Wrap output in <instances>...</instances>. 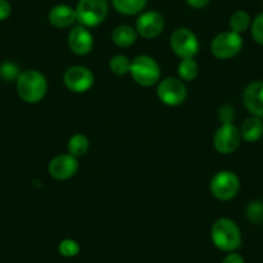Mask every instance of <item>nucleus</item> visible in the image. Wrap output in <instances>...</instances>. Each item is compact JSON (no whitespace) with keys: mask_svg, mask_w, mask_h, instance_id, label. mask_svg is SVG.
<instances>
[{"mask_svg":"<svg viewBox=\"0 0 263 263\" xmlns=\"http://www.w3.org/2000/svg\"><path fill=\"white\" fill-rule=\"evenodd\" d=\"M16 83L17 93L26 103H37L42 101L48 89L47 79L37 70H26L21 72Z\"/></svg>","mask_w":263,"mask_h":263,"instance_id":"nucleus-1","label":"nucleus"},{"mask_svg":"<svg viewBox=\"0 0 263 263\" xmlns=\"http://www.w3.org/2000/svg\"><path fill=\"white\" fill-rule=\"evenodd\" d=\"M213 244L223 252H234L241 245V231L239 226L230 218H219L211 230Z\"/></svg>","mask_w":263,"mask_h":263,"instance_id":"nucleus-2","label":"nucleus"},{"mask_svg":"<svg viewBox=\"0 0 263 263\" xmlns=\"http://www.w3.org/2000/svg\"><path fill=\"white\" fill-rule=\"evenodd\" d=\"M129 74L137 84L142 87H153L160 80V67L150 55H137L130 62Z\"/></svg>","mask_w":263,"mask_h":263,"instance_id":"nucleus-3","label":"nucleus"},{"mask_svg":"<svg viewBox=\"0 0 263 263\" xmlns=\"http://www.w3.org/2000/svg\"><path fill=\"white\" fill-rule=\"evenodd\" d=\"M77 18L82 26L96 27L102 24L108 13L107 0H79L77 4Z\"/></svg>","mask_w":263,"mask_h":263,"instance_id":"nucleus-4","label":"nucleus"},{"mask_svg":"<svg viewBox=\"0 0 263 263\" xmlns=\"http://www.w3.org/2000/svg\"><path fill=\"white\" fill-rule=\"evenodd\" d=\"M241 35L234 31H224L217 35L211 44V52L218 60H230L239 54L242 49Z\"/></svg>","mask_w":263,"mask_h":263,"instance_id":"nucleus-5","label":"nucleus"},{"mask_svg":"<svg viewBox=\"0 0 263 263\" xmlns=\"http://www.w3.org/2000/svg\"><path fill=\"white\" fill-rule=\"evenodd\" d=\"M240 190V179L234 172L221 171L212 178L211 192L221 201L232 200Z\"/></svg>","mask_w":263,"mask_h":263,"instance_id":"nucleus-6","label":"nucleus"},{"mask_svg":"<svg viewBox=\"0 0 263 263\" xmlns=\"http://www.w3.org/2000/svg\"><path fill=\"white\" fill-rule=\"evenodd\" d=\"M171 48L179 58H194L199 52L197 36L186 27H179L171 35Z\"/></svg>","mask_w":263,"mask_h":263,"instance_id":"nucleus-7","label":"nucleus"},{"mask_svg":"<svg viewBox=\"0 0 263 263\" xmlns=\"http://www.w3.org/2000/svg\"><path fill=\"white\" fill-rule=\"evenodd\" d=\"M158 97L164 105L176 106L182 105L187 98V89L186 85L183 84L181 79L177 78H165L161 80L158 85Z\"/></svg>","mask_w":263,"mask_h":263,"instance_id":"nucleus-8","label":"nucleus"},{"mask_svg":"<svg viewBox=\"0 0 263 263\" xmlns=\"http://www.w3.org/2000/svg\"><path fill=\"white\" fill-rule=\"evenodd\" d=\"M240 129L234 124H222L214 133L213 146L222 155H229L235 153L241 142Z\"/></svg>","mask_w":263,"mask_h":263,"instance_id":"nucleus-9","label":"nucleus"},{"mask_svg":"<svg viewBox=\"0 0 263 263\" xmlns=\"http://www.w3.org/2000/svg\"><path fill=\"white\" fill-rule=\"evenodd\" d=\"M66 88L74 93H85L93 87L95 75L84 66H71L63 74Z\"/></svg>","mask_w":263,"mask_h":263,"instance_id":"nucleus-10","label":"nucleus"},{"mask_svg":"<svg viewBox=\"0 0 263 263\" xmlns=\"http://www.w3.org/2000/svg\"><path fill=\"white\" fill-rule=\"evenodd\" d=\"M165 21L163 14L156 11H147L141 14L136 22L137 34L145 39H154L163 32Z\"/></svg>","mask_w":263,"mask_h":263,"instance_id":"nucleus-11","label":"nucleus"},{"mask_svg":"<svg viewBox=\"0 0 263 263\" xmlns=\"http://www.w3.org/2000/svg\"><path fill=\"white\" fill-rule=\"evenodd\" d=\"M78 169H79V163H78V158L70 155V154H62V155H57L50 160L48 171L49 174L57 181H66L70 179L77 174Z\"/></svg>","mask_w":263,"mask_h":263,"instance_id":"nucleus-12","label":"nucleus"},{"mask_svg":"<svg viewBox=\"0 0 263 263\" xmlns=\"http://www.w3.org/2000/svg\"><path fill=\"white\" fill-rule=\"evenodd\" d=\"M67 44L72 53L78 55H85L93 49V35L87 27L75 26L67 36Z\"/></svg>","mask_w":263,"mask_h":263,"instance_id":"nucleus-13","label":"nucleus"},{"mask_svg":"<svg viewBox=\"0 0 263 263\" xmlns=\"http://www.w3.org/2000/svg\"><path fill=\"white\" fill-rule=\"evenodd\" d=\"M245 108L257 118H263V82L250 83L242 93Z\"/></svg>","mask_w":263,"mask_h":263,"instance_id":"nucleus-14","label":"nucleus"},{"mask_svg":"<svg viewBox=\"0 0 263 263\" xmlns=\"http://www.w3.org/2000/svg\"><path fill=\"white\" fill-rule=\"evenodd\" d=\"M50 25L55 29H67L78 21L75 8L67 4H57L48 13Z\"/></svg>","mask_w":263,"mask_h":263,"instance_id":"nucleus-15","label":"nucleus"},{"mask_svg":"<svg viewBox=\"0 0 263 263\" xmlns=\"http://www.w3.org/2000/svg\"><path fill=\"white\" fill-rule=\"evenodd\" d=\"M240 135L245 142H257L263 135V123L260 118L252 116L247 119L240 128Z\"/></svg>","mask_w":263,"mask_h":263,"instance_id":"nucleus-16","label":"nucleus"},{"mask_svg":"<svg viewBox=\"0 0 263 263\" xmlns=\"http://www.w3.org/2000/svg\"><path fill=\"white\" fill-rule=\"evenodd\" d=\"M137 37V30L129 25H120V26L115 27V30L112 31V42L121 48H128L133 45Z\"/></svg>","mask_w":263,"mask_h":263,"instance_id":"nucleus-17","label":"nucleus"},{"mask_svg":"<svg viewBox=\"0 0 263 263\" xmlns=\"http://www.w3.org/2000/svg\"><path fill=\"white\" fill-rule=\"evenodd\" d=\"M112 6L119 13L125 14V16H133L145 8L147 0H111Z\"/></svg>","mask_w":263,"mask_h":263,"instance_id":"nucleus-18","label":"nucleus"},{"mask_svg":"<svg viewBox=\"0 0 263 263\" xmlns=\"http://www.w3.org/2000/svg\"><path fill=\"white\" fill-rule=\"evenodd\" d=\"M88 150H89V140L87 136L82 135V133L74 135L67 142V151L70 155L75 156V158L84 156Z\"/></svg>","mask_w":263,"mask_h":263,"instance_id":"nucleus-19","label":"nucleus"},{"mask_svg":"<svg viewBox=\"0 0 263 263\" xmlns=\"http://www.w3.org/2000/svg\"><path fill=\"white\" fill-rule=\"evenodd\" d=\"M199 74V65L194 58H182L178 65L179 79L183 82H192Z\"/></svg>","mask_w":263,"mask_h":263,"instance_id":"nucleus-20","label":"nucleus"},{"mask_svg":"<svg viewBox=\"0 0 263 263\" xmlns=\"http://www.w3.org/2000/svg\"><path fill=\"white\" fill-rule=\"evenodd\" d=\"M250 25H252L250 16L245 11L235 12L231 16V18H230V29H231V31L237 32V34L247 31Z\"/></svg>","mask_w":263,"mask_h":263,"instance_id":"nucleus-21","label":"nucleus"},{"mask_svg":"<svg viewBox=\"0 0 263 263\" xmlns=\"http://www.w3.org/2000/svg\"><path fill=\"white\" fill-rule=\"evenodd\" d=\"M130 62L129 58L124 54H116L108 62V67H110L111 71L115 75L119 77H123V75L128 74L129 69H130Z\"/></svg>","mask_w":263,"mask_h":263,"instance_id":"nucleus-22","label":"nucleus"},{"mask_svg":"<svg viewBox=\"0 0 263 263\" xmlns=\"http://www.w3.org/2000/svg\"><path fill=\"white\" fill-rule=\"evenodd\" d=\"M20 75H21V71H20L17 63L12 62V61H6L0 65V78L4 82H17Z\"/></svg>","mask_w":263,"mask_h":263,"instance_id":"nucleus-23","label":"nucleus"},{"mask_svg":"<svg viewBox=\"0 0 263 263\" xmlns=\"http://www.w3.org/2000/svg\"><path fill=\"white\" fill-rule=\"evenodd\" d=\"M248 221L254 224L263 223V203L262 201H252L247 208Z\"/></svg>","mask_w":263,"mask_h":263,"instance_id":"nucleus-24","label":"nucleus"},{"mask_svg":"<svg viewBox=\"0 0 263 263\" xmlns=\"http://www.w3.org/2000/svg\"><path fill=\"white\" fill-rule=\"evenodd\" d=\"M58 250H60V253L63 255V257L71 258L79 254L80 245L72 239H65L60 242Z\"/></svg>","mask_w":263,"mask_h":263,"instance_id":"nucleus-25","label":"nucleus"},{"mask_svg":"<svg viewBox=\"0 0 263 263\" xmlns=\"http://www.w3.org/2000/svg\"><path fill=\"white\" fill-rule=\"evenodd\" d=\"M250 31L254 42L263 45V13H259L250 25Z\"/></svg>","mask_w":263,"mask_h":263,"instance_id":"nucleus-26","label":"nucleus"},{"mask_svg":"<svg viewBox=\"0 0 263 263\" xmlns=\"http://www.w3.org/2000/svg\"><path fill=\"white\" fill-rule=\"evenodd\" d=\"M235 118H236V112L232 106H221V108L218 110V119L222 124H234Z\"/></svg>","mask_w":263,"mask_h":263,"instance_id":"nucleus-27","label":"nucleus"},{"mask_svg":"<svg viewBox=\"0 0 263 263\" xmlns=\"http://www.w3.org/2000/svg\"><path fill=\"white\" fill-rule=\"evenodd\" d=\"M11 4L7 0H0V21H4V20L8 18L11 16Z\"/></svg>","mask_w":263,"mask_h":263,"instance_id":"nucleus-28","label":"nucleus"},{"mask_svg":"<svg viewBox=\"0 0 263 263\" xmlns=\"http://www.w3.org/2000/svg\"><path fill=\"white\" fill-rule=\"evenodd\" d=\"M187 4L190 7L195 9H201V8H205L209 3H211L212 0H186Z\"/></svg>","mask_w":263,"mask_h":263,"instance_id":"nucleus-29","label":"nucleus"},{"mask_svg":"<svg viewBox=\"0 0 263 263\" xmlns=\"http://www.w3.org/2000/svg\"><path fill=\"white\" fill-rule=\"evenodd\" d=\"M222 263H245V260L244 258L240 254H237V253H230V254L224 258Z\"/></svg>","mask_w":263,"mask_h":263,"instance_id":"nucleus-30","label":"nucleus"},{"mask_svg":"<svg viewBox=\"0 0 263 263\" xmlns=\"http://www.w3.org/2000/svg\"><path fill=\"white\" fill-rule=\"evenodd\" d=\"M262 2H263V0H262Z\"/></svg>","mask_w":263,"mask_h":263,"instance_id":"nucleus-31","label":"nucleus"}]
</instances>
